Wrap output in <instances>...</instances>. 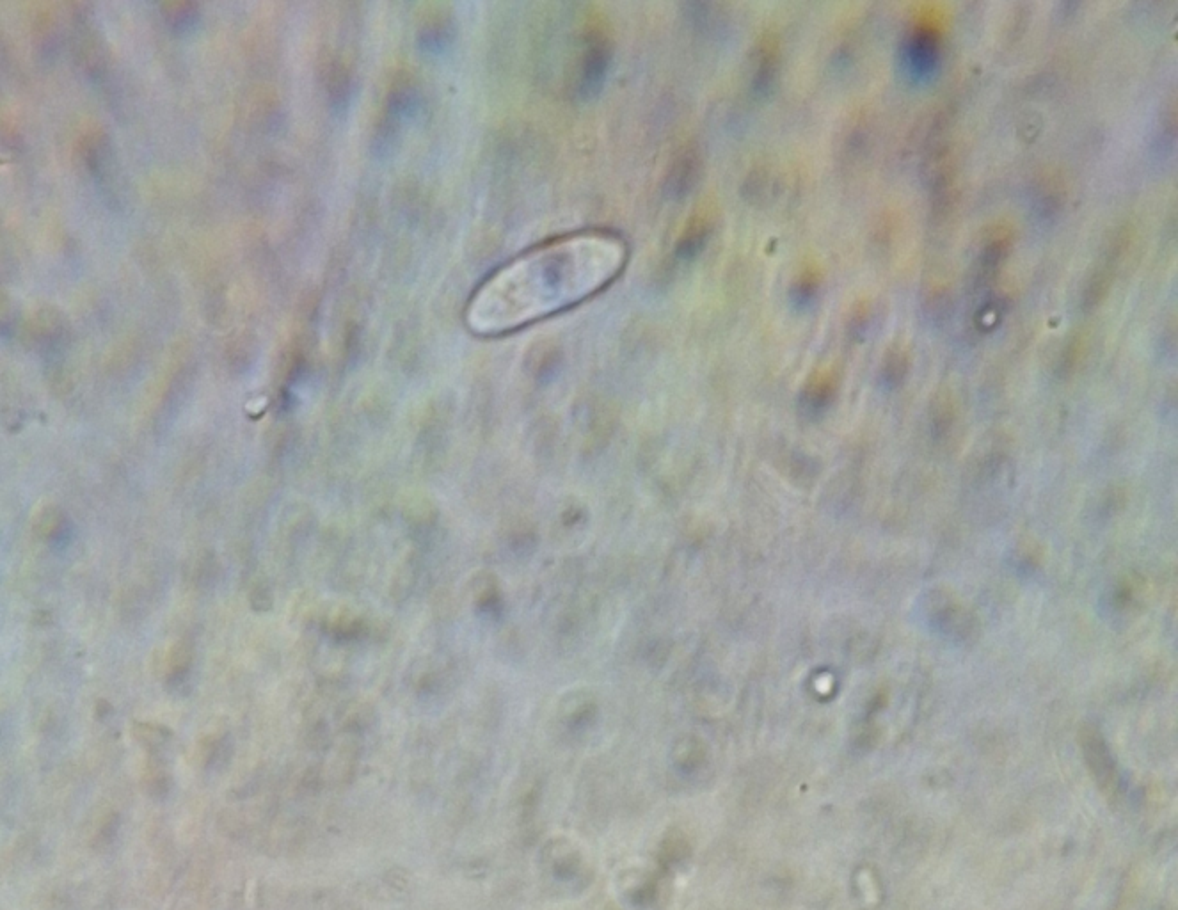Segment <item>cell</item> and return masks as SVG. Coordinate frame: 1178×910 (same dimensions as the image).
Returning <instances> with one entry per match:
<instances>
[{
  "mask_svg": "<svg viewBox=\"0 0 1178 910\" xmlns=\"http://www.w3.org/2000/svg\"><path fill=\"white\" fill-rule=\"evenodd\" d=\"M834 390V376L830 372H820L818 376L812 379L807 388V395L812 402H823L830 397V393Z\"/></svg>",
  "mask_w": 1178,
  "mask_h": 910,
  "instance_id": "obj_11",
  "label": "cell"
},
{
  "mask_svg": "<svg viewBox=\"0 0 1178 910\" xmlns=\"http://www.w3.org/2000/svg\"><path fill=\"white\" fill-rule=\"evenodd\" d=\"M84 160H86L89 171L98 184L107 187V184L111 185L114 182V178L118 175L116 173L118 169H116V162H114L111 148L105 141V137L91 136L88 146H86V152H84Z\"/></svg>",
  "mask_w": 1178,
  "mask_h": 910,
  "instance_id": "obj_6",
  "label": "cell"
},
{
  "mask_svg": "<svg viewBox=\"0 0 1178 910\" xmlns=\"http://www.w3.org/2000/svg\"><path fill=\"white\" fill-rule=\"evenodd\" d=\"M702 166H704V162H702L699 144L688 143L683 146L670 168L669 180H667L670 194L674 198H685L686 194H690L701 180Z\"/></svg>",
  "mask_w": 1178,
  "mask_h": 910,
  "instance_id": "obj_4",
  "label": "cell"
},
{
  "mask_svg": "<svg viewBox=\"0 0 1178 910\" xmlns=\"http://www.w3.org/2000/svg\"><path fill=\"white\" fill-rule=\"evenodd\" d=\"M164 13L171 29L176 32L192 31L198 24L199 8L194 2H173L166 6Z\"/></svg>",
  "mask_w": 1178,
  "mask_h": 910,
  "instance_id": "obj_8",
  "label": "cell"
},
{
  "mask_svg": "<svg viewBox=\"0 0 1178 910\" xmlns=\"http://www.w3.org/2000/svg\"><path fill=\"white\" fill-rule=\"evenodd\" d=\"M781 70V41L773 32H765L752 52L750 88L757 96H766L777 82Z\"/></svg>",
  "mask_w": 1178,
  "mask_h": 910,
  "instance_id": "obj_3",
  "label": "cell"
},
{
  "mask_svg": "<svg viewBox=\"0 0 1178 910\" xmlns=\"http://www.w3.org/2000/svg\"><path fill=\"white\" fill-rule=\"evenodd\" d=\"M1083 342L1084 340H1081L1079 336H1075L1074 340L1065 347L1063 361H1061V365H1063L1065 370H1072L1077 365V361L1081 360L1084 352Z\"/></svg>",
  "mask_w": 1178,
  "mask_h": 910,
  "instance_id": "obj_12",
  "label": "cell"
},
{
  "mask_svg": "<svg viewBox=\"0 0 1178 910\" xmlns=\"http://www.w3.org/2000/svg\"><path fill=\"white\" fill-rule=\"evenodd\" d=\"M820 287V269L816 265H805L804 269L796 274L795 281L791 285V299H793V303L805 308L807 304L814 301V297L820 292Z\"/></svg>",
  "mask_w": 1178,
  "mask_h": 910,
  "instance_id": "obj_7",
  "label": "cell"
},
{
  "mask_svg": "<svg viewBox=\"0 0 1178 910\" xmlns=\"http://www.w3.org/2000/svg\"><path fill=\"white\" fill-rule=\"evenodd\" d=\"M713 230H715V212L711 208L702 207L701 210L693 212V216L688 219V223L677 239V258L688 262V260H693L701 255L702 249L706 248L708 240L713 235Z\"/></svg>",
  "mask_w": 1178,
  "mask_h": 910,
  "instance_id": "obj_5",
  "label": "cell"
},
{
  "mask_svg": "<svg viewBox=\"0 0 1178 910\" xmlns=\"http://www.w3.org/2000/svg\"><path fill=\"white\" fill-rule=\"evenodd\" d=\"M944 20L939 11L926 6L914 16V27L905 45V59L914 73L933 70L939 57Z\"/></svg>",
  "mask_w": 1178,
  "mask_h": 910,
  "instance_id": "obj_2",
  "label": "cell"
},
{
  "mask_svg": "<svg viewBox=\"0 0 1178 910\" xmlns=\"http://www.w3.org/2000/svg\"><path fill=\"white\" fill-rule=\"evenodd\" d=\"M873 319V308L868 301H859L853 306L852 313H850V335H864V331H868V326Z\"/></svg>",
  "mask_w": 1178,
  "mask_h": 910,
  "instance_id": "obj_10",
  "label": "cell"
},
{
  "mask_svg": "<svg viewBox=\"0 0 1178 910\" xmlns=\"http://www.w3.org/2000/svg\"><path fill=\"white\" fill-rule=\"evenodd\" d=\"M908 367V354L903 345H892L885 358V374L889 379H900Z\"/></svg>",
  "mask_w": 1178,
  "mask_h": 910,
  "instance_id": "obj_9",
  "label": "cell"
},
{
  "mask_svg": "<svg viewBox=\"0 0 1178 910\" xmlns=\"http://www.w3.org/2000/svg\"><path fill=\"white\" fill-rule=\"evenodd\" d=\"M626 258L624 242L612 233L551 240L491 274L471 296L464 322L477 336L516 331L594 296L619 276Z\"/></svg>",
  "mask_w": 1178,
  "mask_h": 910,
  "instance_id": "obj_1",
  "label": "cell"
}]
</instances>
